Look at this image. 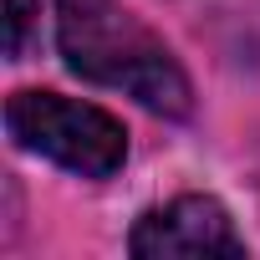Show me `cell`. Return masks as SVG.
<instances>
[{
  "mask_svg": "<svg viewBox=\"0 0 260 260\" xmlns=\"http://www.w3.org/2000/svg\"><path fill=\"white\" fill-rule=\"evenodd\" d=\"M56 11V51L72 77L92 87H112L138 107L189 122L194 117V82L174 46L122 0H51Z\"/></svg>",
  "mask_w": 260,
  "mask_h": 260,
  "instance_id": "obj_1",
  "label": "cell"
},
{
  "mask_svg": "<svg viewBox=\"0 0 260 260\" xmlns=\"http://www.w3.org/2000/svg\"><path fill=\"white\" fill-rule=\"evenodd\" d=\"M6 133L16 148L77 174V179H117L127 164V127L97 102L51 92V87H21L6 97Z\"/></svg>",
  "mask_w": 260,
  "mask_h": 260,
  "instance_id": "obj_2",
  "label": "cell"
},
{
  "mask_svg": "<svg viewBox=\"0 0 260 260\" xmlns=\"http://www.w3.org/2000/svg\"><path fill=\"white\" fill-rule=\"evenodd\" d=\"M127 255H250V245L214 194H174L169 204L138 214V224L127 230Z\"/></svg>",
  "mask_w": 260,
  "mask_h": 260,
  "instance_id": "obj_3",
  "label": "cell"
},
{
  "mask_svg": "<svg viewBox=\"0 0 260 260\" xmlns=\"http://www.w3.org/2000/svg\"><path fill=\"white\" fill-rule=\"evenodd\" d=\"M41 41V0H6V56L26 61Z\"/></svg>",
  "mask_w": 260,
  "mask_h": 260,
  "instance_id": "obj_4",
  "label": "cell"
}]
</instances>
